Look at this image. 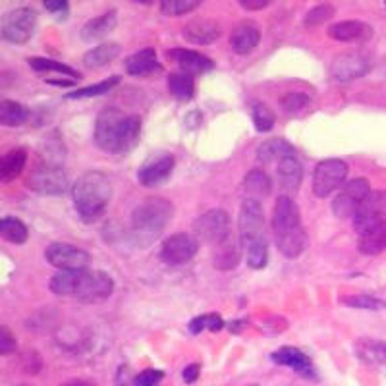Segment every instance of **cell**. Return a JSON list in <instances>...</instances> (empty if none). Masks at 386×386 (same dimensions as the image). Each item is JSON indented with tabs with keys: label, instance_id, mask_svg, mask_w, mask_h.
Segmentation results:
<instances>
[{
	"label": "cell",
	"instance_id": "6da1fadb",
	"mask_svg": "<svg viewBox=\"0 0 386 386\" xmlns=\"http://www.w3.org/2000/svg\"><path fill=\"white\" fill-rule=\"evenodd\" d=\"M141 137V118L116 106L103 108L95 122V143L105 153H129Z\"/></svg>",
	"mask_w": 386,
	"mask_h": 386
},
{
	"label": "cell",
	"instance_id": "7a4b0ae2",
	"mask_svg": "<svg viewBox=\"0 0 386 386\" xmlns=\"http://www.w3.org/2000/svg\"><path fill=\"white\" fill-rule=\"evenodd\" d=\"M273 230L276 248L284 257L296 259L307 250V232L301 224V215L290 195H280L273 209Z\"/></svg>",
	"mask_w": 386,
	"mask_h": 386
},
{
	"label": "cell",
	"instance_id": "3957f363",
	"mask_svg": "<svg viewBox=\"0 0 386 386\" xmlns=\"http://www.w3.org/2000/svg\"><path fill=\"white\" fill-rule=\"evenodd\" d=\"M72 199L76 210L85 222L96 220L113 199V184L103 172L89 170L76 180L72 187Z\"/></svg>",
	"mask_w": 386,
	"mask_h": 386
},
{
	"label": "cell",
	"instance_id": "277c9868",
	"mask_svg": "<svg viewBox=\"0 0 386 386\" xmlns=\"http://www.w3.org/2000/svg\"><path fill=\"white\" fill-rule=\"evenodd\" d=\"M174 205L162 197H147L131 213V240L139 248L151 245L169 226Z\"/></svg>",
	"mask_w": 386,
	"mask_h": 386
},
{
	"label": "cell",
	"instance_id": "5b68a950",
	"mask_svg": "<svg viewBox=\"0 0 386 386\" xmlns=\"http://www.w3.org/2000/svg\"><path fill=\"white\" fill-rule=\"evenodd\" d=\"M25 184L41 195H60L68 190L70 180H68V172L60 162L39 159V162H35V166L29 170Z\"/></svg>",
	"mask_w": 386,
	"mask_h": 386
},
{
	"label": "cell",
	"instance_id": "8992f818",
	"mask_svg": "<svg viewBox=\"0 0 386 386\" xmlns=\"http://www.w3.org/2000/svg\"><path fill=\"white\" fill-rule=\"evenodd\" d=\"M37 24H39V16L33 8L22 6V8L10 10L2 16V22H0L2 39L8 41L12 45H24L33 37Z\"/></svg>",
	"mask_w": 386,
	"mask_h": 386
},
{
	"label": "cell",
	"instance_id": "52a82bcc",
	"mask_svg": "<svg viewBox=\"0 0 386 386\" xmlns=\"http://www.w3.org/2000/svg\"><path fill=\"white\" fill-rule=\"evenodd\" d=\"M348 178V164L342 159H324L313 172V193L317 197H329L330 193L340 190Z\"/></svg>",
	"mask_w": 386,
	"mask_h": 386
},
{
	"label": "cell",
	"instance_id": "ba28073f",
	"mask_svg": "<svg viewBox=\"0 0 386 386\" xmlns=\"http://www.w3.org/2000/svg\"><path fill=\"white\" fill-rule=\"evenodd\" d=\"M238 228H240L241 245H250L255 241L266 240L265 236V215L259 199L248 197L241 203L240 218H238Z\"/></svg>",
	"mask_w": 386,
	"mask_h": 386
},
{
	"label": "cell",
	"instance_id": "9c48e42d",
	"mask_svg": "<svg viewBox=\"0 0 386 386\" xmlns=\"http://www.w3.org/2000/svg\"><path fill=\"white\" fill-rule=\"evenodd\" d=\"M371 193V185L365 178H355L350 180L340 187V193L332 201V213L338 218H354L357 209L362 207V203L367 199Z\"/></svg>",
	"mask_w": 386,
	"mask_h": 386
},
{
	"label": "cell",
	"instance_id": "30bf717a",
	"mask_svg": "<svg viewBox=\"0 0 386 386\" xmlns=\"http://www.w3.org/2000/svg\"><path fill=\"white\" fill-rule=\"evenodd\" d=\"M174 166H176L174 155L166 153V151L149 155L141 164V169L137 170V180L145 187H159L172 176Z\"/></svg>",
	"mask_w": 386,
	"mask_h": 386
},
{
	"label": "cell",
	"instance_id": "8fae6325",
	"mask_svg": "<svg viewBox=\"0 0 386 386\" xmlns=\"http://www.w3.org/2000/svg\"><path fill=\"white\" fill-rule=\"evenodd\" d=\"M193 230L197 234V238H201L207 243L218 245L220 241H224L232 230H230V217L222 209H210L203 213L201 217L195 218Z\"/></svg>",
	"mask_w": 386,
	"mask_h": 386
},
{
	"label": "cell",
	"instance_id": "7c38bea8",
	"mask_svg": "<svg viewBox=\"0 0 386 386\" xmlns=\"http://www.w3.org/2000/svg\"><path fill=\"white\" fill-rule=\"evenodd\" d=\"M114 292V280L103 271H89L85 269L81 273L80 286L76 292V298L81 303H96L103 299L110 298Z\"/></svg>",
	"mask_w": 386,
	"mask_h": 386
},
{
	"label": "cell",
	"instance_id": "4fadbf2b",
	"mask_svg": "<svg viewBox=\"0 0 386 386\" xmlns=\"http://www.w3.org/2000/svg\"><path fill=\"white\" fill-rule=\"evenodd\" d=\"M45 257L58 271H85L91 263L87 251L72 243H60V241L48 245Z\"/></svg>",
	"mask_w": 386,
	"mask_h": 386
},
{
	"label": "cell",
	"instance_id": "5bb4252c",
	"mask_svg": "<svg viewBox=\"0 0 386 386\" xmlns=\"http://www.w3.org/2000/svg\"><path fill=\"white\" fill-rule=\"evenodd\" d=\"M199 250L197 240L185 232L172 234L170 238L162 241L161 248V259L170 266H180L190 263Z\"/></svg>",
	"mask_w": 386,
	"mask_h": 386
},
{
	"label": "cell",
	"instance_id": "9a60e30c",
	"mask_svg": "<svg viewBox=\"0 0 386 386\" xmlns=\"http://www.w3.org/2000/svg\"><path fill=\"white\" fill-rule=\"evenodd\" d=\"M383 220H386V192H371L354 215V228L362 234Z\"/></svg>",
	"mask_w": 386,
	"mask_h": 386
},
{
	"label": "cell",
	"instance_id": "2e32d148",
	"mask_svg": "<svg viewBox=\"0 0 386 386\" xmlns=\"http://www.w3.org/2000/svg\"><path fill=\"white\" fill-rule=\"evenodd\" d=\"M371 70V60L363 52H342L330 64V76L336 81L362 78Z\"/></svg>",
	"mask_w": 386,
	"mask_h": 386
},
{
	"label": "cell",
	"instance_id": "e0dca14e",
	"mask_svg": "<svg viewBox=\"0 0 386 386\" xmlns=\"http://www.w3.org/2000/svg\"><path fill=\"white\" fill-rule=\"evenodd\" d=\"M166 57L172 62H176L178 68L187 76H201L210 70H215V62L201 52L187 50V48H172L166 52Z\"/></svg>",
	"mask_w": 386,
	"mask_h": 386
},
{
	"label": "cell",
	"instance_id": "ac0fdd59",
	"mask_svg": "<svg viewBox=\"0 0 386 386\" xmlns=\"http://www.w3.org/2000/svg\"><path fill=\"white\" fill-rule=\"evenodd\" d=\"M329 37L342 43H363L373 37V27L362 20H344L330 25Z\"/></svg>",
	"mask_w": 386,
	"mask_h": 386
},
{
	"label": "cell",
	"instance_id": "d6986e66",
	"mask_svg": "<svg viewBox=\"0 0 386 386\" xmlns=\"http://www.w3.org/2000/svg\"><path fill=\"white\" fill-rule=\"evenodd\" d=\"M259 41H261V29L251 20L240 22V24L234 27V31L230 33V47L240 57L250 55L251 50L259 45Z\"/></svg>",
	"mask_w": 386,
	"mask_h": 386
},
{
	"label": "cell",
	"instance_id": "ffe728a7",
	"mask_svg": "<svg viewBox=\"0 0 386 386\" xmlns=\"http://www.w3.org/2000/svg\"><path fill=\"white\" fill-rule=\"evenodd\" d=\"M182 35L185 41H190L193 45H210L222 35V27L217 20L210 17H201V20H193L182 29Z\"/></svg>",
	"mask_w": 386,
	"mask_h": 386
},
{
	"label": "cell",
	"instance_id": "44dd1931",
	"mask_svg": "<svg viewBox=\"0 0 386 386\" xmlns=\"http://www.w3.org/2000/svg\"><path fill=\"white\" fill-rule=\"evenodd\" d=\"M273 362L278 363V365H284V367H290V369L298 371L306 377H313V363L309 359V355H306L299 348L284 346L280 348L278 352H274Z\"/></svg>",
	"mask_w": 386,
	"mask_h": 386
},
{
	"label": "cell",
	"instance_id": "7402d4cb",
	"mask_svg": "<svg viewBox=\"0 0 386 386\" xmlns=\"http://www.w3.org/2000/svg\"><path fill=\"white\" fill-rule=\"evenodd\" d=\"M278 182L288 193H296L301 185V178H303V166L298 155H288L278 161Z\"/></svg>",
	"mask_w": 386,
	"mask_h": 386
},
{
	"label": "cell",
	"instance_id": "603a6c76",
	"mask_svg": "<svg viewBox=\"0 0 386 386\" xmlns=\"http://www.w3.org/2000/svg\"><path fill=\"white\" fill-rule=\"evenodd\" d=\"M116 24H118V14H116V10H108L105 14L89 20L87 24L81 27V39L87 41V43L89 41L105 39L106 35H110V33L116 29Z\"/></svg>",
	"mask_w": 386,
	"mask_h": 386
},
{
	"label": "cell",
	"instance_id": "cb8c5ba5",
	"mask_svg": "<svg viewBox=\"0 0 386 386\" xmlns=\"http://www.w3.org/2000/svg\"><path fill=\"white\" fill-rule=\"evenodd\" d=\"M162 66L157 60V50L155 48H143L137 50L136 55L126 58V72L129 76H149V73L161 72Z\"/></svg>",
	"mask_w": 386,
	"mask_h": 386
},
{
	"label": "cell",
	"instance_id": "d4e9b609",
	"mask_svg": "<svg viewBox=\"0 0 386 386\" xmlns=\"http://www.w3.org/2000/svg\"><path fill=\"white\" fill-rule=\"evenodd\" d=\"M241 240L230 234L224 241H220L215 248V266L220 271H230L240 263L241 257Z\"/></svg>",
	"mask_w": 386,
	"mask_h": 386
},
{
	"label": "cell",
	"instance_id": "484cf974",
	"mask_svg": "<svg viewBox=\"0 0 386 386\" xmlns=\"http://www.w3.org/2000/svg\"><path fill=\"white\" fill-rule=\"evenodd\" d=\"M386 250V220L359 234V251L363 255H378Z\"/></svg>",
	"mask_w": 386,
	"mask_h": 386
},
{
	"label": "cell",
	"instance_id": "4316f807",
	"mask_svg": "<svg viewBox=\"0 0 386 386\" xmlns=\"http://www.w3.org/2000/svg\"><path fill=\"white\" fill-rule=\"evenodd\" d=\"M25 162H27V151L24 147L12 149L10 153L4 155L0 161V182L8 184L12 180H16L24 172Z\"/></svg>",
	"mask_w": 386,
	"mask_h": 386
},
{
	"label": "cell",
	"instance_id": "83f0119b",
	"mask_svg": "<svg viewBox=\"0 0 386 386\" xmlns=\"http://www.w3.org/2000/svg\"><path fill=\"white\" fill-rule=\"evenodd\" d=\"M288 155H296V149H294V145L288 143V141L282 139V137L269 139L265 143L259 145L257 149V159L261 162L280 161V159L288 157Z\"/></svg>",
	"mask_w": 386,
	"mask_h": 386
},
{
	"label": "cell",
	"instance_id": "f1b7e54d",
	"mask_svg": "<svg viewBox=\"0 0 386 386\" xmlns=\"http://www.w3.org/2000/svg\"><path fill=\"white\" fill-rule=\"evenodd\" d=\"M81 273L83 271H60V273H57L50 278L48 288L57 296H72V298H76V292H78V286H80L81 280Z\"/></svg>",
	"mask_w": 386,
	"mask_h": 386
},
{
	"label": "cell",
	"instance_id": "f546056e",
	"mask_svg": "<svg viewBox=\"0 0 386 386\" xmlns=\"http://www.w3.org/2000/svg\"><path fill=\"white\" fill-rule=\"evenodd\" d=\"M120 52V45L108 41V43H103V45H99V47L91 48L89 52H85V55H83V64L87 66V68H101V66L113 62L114 58L118 57Z\"/></svg>",
	"mask_w": 386,
	"mask_h": 386
},
{
	"label": "cell",
	"instance_id": "4dcf8cb0",
	"mask_svg": "<svg viewBox=\"0 0 386 386\" xmlns=\"http://www.w3.org/2000/svg\"><path fill=\"white\" fill-rule=\"evenodd\" d=\"M243 190L250 193L251 199L255 197H266L273 190V182L265 170L253 169L248 172V176L243 178Z\"/></svg>",
	"mask_w": 386,
	"mask_h": 386
},
{
	"label": "cell",
	"instance_id": "1f68e13d",
	"mask_svg": "<svg viewBox=\"0 0 386 386\" xmlns=\"http://www.w3.org/2000/svg\"><path fill=\"white\" fill-rule=\"evenodd\" d=\"M0 236L10 243L22 245L29 238V230L24 224V220L16 217H4L0 220Z\"/></svg>",
	"mask_w": 386,
	"mask_h": 386
},
{
	"label": "cell",
	"instance_id": "d6a6232c",
	"mask_svg": "<svg viewBox=\"0 0 386 386\" xmlns=\"http://www.w3.org/2000/svg\"><path fill=\"white\" fill-rule=\"evenodd\" d=\"M169 91L170 95L176 96L178 101H190L195 93V81H193V76H187L184 72H174L170 73L169 80Z\"/></svg>",
	"mask_w": 386,
	"mask_h": 386
},
{
	"label": "cell",
	"instance_id": "836d02e7",
	"mask_svg": "<svg viewBox=\"0 0 386 386\" xmlns=\"http://www.w3.org/2000/svg\"><path fill=\"white\" fill-rule=\"evenodd\" d=\"M27 118H29L27 110H25L20 103H16V101L4 99V101L0 103V124H2V126L16 128V126L25 124Z\"/></svg>",
	"mask_w": 386,
	"mask_h": 386
},
{
	"label": "cell",
	"instance_id": "e575fe53",
	"mask_svg": "<svg viewBox=\"0 0 386 386\" xmlns=\"http://www.w3.org/2000/svg\"><path fill=\"white\" fill-rule=\"evenodd\" d=\"M27 64L31 66V70L39 73H60V76H70L72 80H81V73L76 72L73 68L66 64H60V62H55L50 58H29Z\"/></svg>",
	"mask_w": 386,
	"mask_h": 386
},
{
	"label": "cell",
	"instance_id": "d590c367",
	"mask_svg": "<svg viewBox=\"0 0 386 386\" xmlns=\"http://www.w3.org/2000/svg\"><path fill=\"white\" fill-rule=\"evenodd\" d=\"M120 83V78L118 76H113L108 80L101 81V83H95V85H87V87L76 89L72 93H68L66 99H83V96H96V95H105L110 89H114Z\"/></svg>",
	"mask_w": 386,
	"mask_h": 386
},
{
	"label": "cell",
	"instance_id": "8d00e7d4",
	"mask_svg": "<svg viewBox=\"0 0 386 386\" xmlns=\"http://www.w3.org/2000/svg\"><path fill=\"white\" fill-rule=\"evenodd\" d=\"M245 250V259H248V266L251 269H263L269 261V243L266 240L255 241V243H250L243 248Z\"/></svg>",
	"mask_w": 386,
	"mask_h": 386
},
{
	"label": "cell",
	"instance_id": "74e56055",
	"mask_svg": "<svg viewBox=\"0 0 386 386\" xmlns=\"http://www.w3.org/2000/svg\"><path fill=\"white\" fill-rule=\"evenodd\" d=\"M224 329V321L218 313H207L195 317L192 322H190V332L192 334H199L203 330H210V332H218V330Z\"/></svg>",
	"mask_w": 386,
	"mask_h": 386
},
{
	"label": "cell",
	"instance_id": "f35d334b",
	"mask_svg": "<svg viewBox=\"0 0 386 386\" xmlns=\"http://www.w3.org/2000/svg\"><path fill=\"white\" fill-rule=\"evenodd\" d=\"M201 2L199 0H162L161 2V12L164 16L176 17L184 16V14H190L193 10L197 8Z\"/></svg>",
	"mask_w": 386,
	"mask_h": 386
},
{
	"label": "cell",
	"instance_id": "ab89813d",
	"mask_svg": "<svg viewBox=\"0 0 386 386\" xmlns=\"http://www.w3.org/2000/svg\"><path fill=\"white\" fill-rule=\"evenodd\" d=\"M251 116H253V124H255V128L257 131H269V129H273L274 122V113L263 103H253L251 106Z\"/></svg>",
	"mask_w": 386,
	"mask_h": 386
},
{
	"label": "cell",
	"instance_id": "60d3db41",
	"mask_svg": "<svg viewBox=\"0 0 386 386\" xmlns=\"http://www.w3.org/2000/svg\"><path fill=\"white\" fill-rule=\"evenodd\" d=\"M309 96L306 93H288L282 96V108L288 114H301L309 106Z\"/></svg>",
	"mask_w": 386,
	"mask_h": 386
},
{
	"label": "cell",
	"instance_id": "b9f144b4",
	"mask_svg": "<svg viewBox=\"0 0 386 386\" xmlns=\"http://www.w3.org/2000/svg\"><path fill=\"white\" fill-rule=\"evenodd\" d=\"M332 16H334V6L332 4H319V6L309 10V14L303 20V24L307 27H313V25H321L324 22H329Z\"/></svg>",
	"mask_w": 386,
	"mask_h": 386
},
{
	"label": "cell",
	"instance_id": "7bdbcfd3",
	"mask_svg": "<svg viewBox=\"0 0 386 386\" xmlns=\"http://www.w3.org/2000/svg\"><path fill=\"white\" fill-rule=\"evenodd\" d=\"M340 301H342L344 306L359 307V309H371V311L385 307V303H383L380 299L371 298V296H342Z\"/></svg>",
	"mask_w": 386,
	"mask_h": 386
},
{
	"label": "cell",
	"instance_id": "ee69618b",
	"mask_svg": "<svg viewBox=\"0 0 386 386\" xmlns=\"http://www.w3.org/2000/svg\"><path fill=\"white\" fill-rule=\"evenodd\" d=\"M164 378V373L159 369H145L136 375L137 386H159Z\"/></svg>",
	"mask_w": 386,
	"mask_h": 386
},
{
	"label": "cell",
	"instance_id": "f6af8a7d",
	"mask_svg": "<svg viewBox=\"0 0 386 386\" xmlns=\"http://www.w3.org/2000/svg\"><path fill=\"white\" fill-rule=\"evenodd\" d=\"M16 338L12 336L8 327H2V329H0V354H12V352H16Z\"/></svg>",
	"mask_w": 386,
	"mask_h": 386
},
{
	"label": "cell",
	"instance_id": "bcb514c9",
	"mask_svg": "<svg viewBox=\"0 0 386 386\" xmlns=\"http://www.w3.org/2000/svg\"><path fill=\"white\" fill-rule=\"evenodd\" d=\"M22 365H24L25 373H31V375H35V373H39V369L43 367V362H41L39 354L31 350V352H27V354L24 355Z\"/></svg>",
	"mask_w": 386,
	"mask_h": 386
},
{
	"label": "cell",
	"instance_id": "7dc6e473",
	"mask_svg": "<svg viewBox=\"0 0 386 386\" xmlns=\"http://www.w3.org/2000/svg\"><path fill=\"white\" fill-rule=\"evenodd\" d=\"M116 386H137L136 375L131 373L129 367H120L118 375H116Z\"/></svg>",
	"mask_w": 386,
	"mask_h": 386
},
{
	"label": "cell",
	"instance_id": "c3c4849f",
	"mask_svg": "<svg viewBox=\"0 0 386 386\" xmlns=\"http://www.w3.org/2000/svg\"><path fill=\"white\" fill-rule=\"evenodd\" d=\"M43 4L52 14H66L68 12V2L66 0H45Z\"/></svg>",
	"mask_w": 386,
	"mask_h": 386
},
{
	"label": "cell",
	"instance_id": "681fc988",
	"mask_svg": "<svg viewBox=\"0 0 386 386\" xmlns=\"http://www.w3.org/2000/svg\"><path fill=\"white\" fill-rule=\"evenodd\" d=\"M199 371H201L199 363H192V365H187V367L184 369V380H185V383H187V385L195 383V380H197V377H199Z\"/></svg>",
	"mask_w": 386,
	"mask_h": 386
},
{
	"label": "cell",
	"instance_id": "f907efd6",
	"mask_svg": "<svg viewBox=\"0 0 386 386\" xmlns=\"http://www.w3.org/2000/svg\"><path fill=\"white\" fill-rule=\"evenodd\" d=\"M240 4L245 10H261V8H266L271 2H269V0H241Z\"/></svg>",
	"mask_w": 386,
	"mask_h": 386
},
{
	"label": "cell",
	"instance_id": "816d5d0a",
	"mask_svg": "<svg viewBox=\"0 0 386 386\" xmlns=\"http://www.w3.org/2000/svg\"><path fill=\"white\" fill-rule=\"evenodd\" d=\"M60 386H96L93 380H89V378H70V380H66Z\"/></svg>",
	"mask_w": 386,
	"mask_h": 386
},
{
	"label": "cell",
	"instance_id": "f5cc1de1",
	"mask_svg": "<svg viewBox=\"0 0 386 386\" xmlns=\"http://www.w3.org/2000/svg\"><path fill=\"white\" fill-rule=\"evenodd\" d=\"M24 386H29V385H24Z\"/></svg>",
	"mask_w": 386,
	"mask_h": 386
},
{
	"label": "cell",
	"instance_id": "db71d44e",
	"mask_svg": "<svg viewBox=\"0 0 386 386\" xmlns=\"http://www.w3.org/2000/svg\"><path fill=\"white\" fill-rule=\"evenodd\" d=\"M385 6H386V2H385Z\"/></svg>",
	"mask_w": 386,
	"mask_h": 386
}]
</instances>
